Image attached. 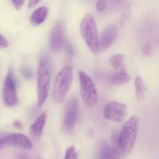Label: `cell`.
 Segmentation results:
<instances>
[{"label":"cell","instance_id":"7402d4cb","mask_svg":"<svg viewBox=\"0 0 159 159\" xmlns=\"http://www.w3.org/2000/svg\"><path fill=\"white\" fill-rule=\"evenodd\" d=\"M16 9H20L24 3V0H11Z\"/></svg>","mask_w":159,"mask_h":159},{"label":"cell","instance_id":"277c9868","mask_svg":"<svg viewBox=\"0 0 159 159\" xmlns=\"http://www.w3.org/2000/svg\"><path fill=\"white\" fill-rule=\"evenodd\" d=\"M51 84V75L46 62L41 60L37 72V93L38 107H41L46 102Z\"/></svg>","mask_w":159,"mask_h":159},{"label":"cell","instance_id":"4fadbf2b","mask_svg":"<svg viewBox=\"0 0 159 159\" xmlns=\"http://www.w3.org/2000/svg\"><path fill=\"white\" fill-rule=\"evenodd\" d=\"M48 16V9L40 7L36 9L30 16V23L33 26H39L44 22Z\"/></svg>","mask_w":159,"mask_h":159},{"label":"cell","instance_id":"44dd1931","mask_svg":"<svg viewBox=\"0 0 159 159\" xmlns=\"http://www.w3.org/2000/svg\"><path fill=\"white\" fill-rule=\"evenodd\" d=\"M23 75L26 79H31L33 78V71L30 68H23Z\"/></svg>","mask_w":159,"mask_h":159},{"label":"cell","instance_id":"484cf974","mask_svg":"<svg viewBox=\"0 0 159 159\" xmlns=\"http://www.w3.org/2000/svg\"><path fill=\"white\" fill-rule=\"evenodd\" d=\"M13 124H14V127H15L16 128L19 129V130H22V129H23V124H22V123L20 122V121L15 120L14 121Z\"/></svg>","mask_w":159,"mask_h":159},{"label":"cell","instance_id":"ac0fdd59","mask_svg":"<svg viewBox=\"0 0 159 159\" xmlns=\"http://www.w3.org/2000/svg\"><path fill=\"white\" fill-rule=\"evenodd\" d=\"M154 48L150 43H145L141 49V54L144 57H150L153 54Z\"/></svg>","mask_w":159,"mask_h":159},{"label":"cell","instance_id":"d6986e66","mask_svg":"<svg viewBox=\"0 0 159 159\" xmlns=\"http://www.w3.org/2000/svg\"><path fill=\"white\" fill-rule=\"evenodd\" d=\"M64 159H78L75 148L74 146H71L67 149Z\"/></svg>","mask_w":159,"mask_h":159},{"label":"cell","instance_id":"2e32d148","mask_svg":"<svg viewBox=\"0 0 159 159\" xmlns=\"http://www.w3.org/2000/svg\"><path fill=\"white\" fill-rule=\"evenodd\" d=\"M100 159H120V156L116 149L107 147L102 151Z\"/></svg>","mask_w":159,"mask_h":159},{"label":"cell","instance_id":"8992f818","mask_svg":"<svg viewBox=\"0 0 159 159\" xmlns=\"http://www.w3.org/2000/svg\"><path fill=\"white\" fill-rule=\"evenodd\" d=\"M102 114L108 120L122 123L127 116V107L121 102H110L105 106Z\"/></svg>","mask_w":159,"mask_h":159},{"label":"cell","instance_id":"9a60e30c","mask_svg":"<svg viewBox=\"0 0 159 159\" xmlns=\"http://www.w3.org/2000/svg\"><path fill=\"white\" fill-rule=\"evenodd\" d=\"M130 76L125 71H120L115 73L111 78V83L115 85H124L130 82Z\"/></svg>","mask_w":159,"mask_h":159},{"label":"cell","instance_id":"ffe728a7","mask_svg":"<svg viewBox=\"0 0 159 159\" xmlns=\"http://www.w3.org/2000/svg\"><path fill=\"white\" fill-rule=\"evenodd\" d=\"M107 4V0H98L96 2V9L99 12H102L106 9Z\"/></svg>","mask_w":159,"mask_h":159},{"label":"cell","instance_id":"5bb4252c","mask_svg":"<svg viewBox=\"0 0 159 159\" xmlns=\"http://www.w3.org/2000/svg\"><path fill=\"white\" fill-rule=\"evenodd\" d=\"M135 92H136V96L138 100L141 101L145 98V93L147 92V87L144 84V81L141 77H137L134 81Z\"/></svg>","mask_w":159,"mask_h":159},{"label":"cell","instance_id":"8fae6325","mask_svg":"<svg viewBox=\"0 0 159 159\" xmlns=\"http://www.w3.org/2000/svg\"><path fill=\"white\" fill-rule=\"evenodd\" d=\"M65 43V29L61 23H57L51 33V47L53 51H57L63 48Z\"/></svg>","mask_w":159,"mask_h":159},{"label":"cell","instance_id":"cb8c5ba5","mask_svg":"<svg viewBox=\"0 0 159 159\" xmlns=\"http://www.w3.org/2000/svg\"><path fill=\"white\" fill-rule=\"evenodd\" d=\"M16 159H31L30 157L25 153H19L16 156Z\"/></svg>","mask_w":159,"mask_h":159},{"label":"cell","instance_id":"603a6c76","mask_svg":"<svg viewBox=\"0 0 159 159\" xmlns=\"http://www.w3.org/2000/svg\"><path fill=\"white\" fill-rule=\"evenodd\" d=\"M8 46H9L8 40L2 34H0V48H6Z\"/></svg>","mask_w":159,"mask_h":159},{"label":"cell","instance_id":"5b68a950","mask_svg":"<svg viewBox=\"0 0 159 159\" xmlns=\"http://www.w3.org/2000/svg\"><path fill=\"white\" fill-rule=\"evenodd\" d=\"M80 92L84 104L88 107H93L97 102L98 94L96 85L93 79L84 71L79 73Z\"/></svg>","mask_w":159,"mask_h":159},{"label":"cell","instance_id":"6da1fadb","mask_svg":"<svg viewBox=\"0 0 159 159\" xmlns=\"http://www.w3.org/2000/svg\"><path fill=\"white\" fill-rule=\"evenodd\" d=\"M139 127V120L132 116L123 125L118 138V147L121 153L127 155L131 152L135 145Z\"/></svg>","mask_w":159,"mask_h":159},{"label":"cell","instance_id":"d4e9b609","mask_svg":"<svg viewBox=\"0 0 159 159\" xmlns=\"http://www.w3.org/2000/svg\"><path fill=\"white\" fill-rule=\"evenodd\" d=\"M40 0H29V3H28V6L30 8H34V6H37Z\"/></svg>","mask_w":159,"mask_h":159},{"label":"cell","instance_id":"9c48e42d","mask_svg":"<svg viewBox=\"0 0 159 159\" xmlns=\"http://www.w3.org/2000/svg\"><path fill=\"white\" fill-rule=\"evenodd\" d=\"M79 112H78L77 99H72L69 101L65 110L64 116V125L65 128L71 130L75 125L78 120Z\"/></svg>","mask_w":159,"mask_h":159},{"label":"cell","instance_id":"7a4b0ae2","mask_svg":"<svg viewBox=\"0 0 159 159\" xmlns=\"http://www.w3.org/2000/svg\"><path fill=\"white\" fill-rule=\"evenodd\" d=\"M73 71L70 66H65L56 75L53 85L51 99L54 102H62L66 97L67 93L72 82Z\"/></svg>","mask_w":159,"mask_h":159},{"label":"cell","instance_id":"4316f807","mask_svg":"<svg viewBox=\"0 0 159 159\" xmlns=\"http://www.w3.org/2000/svg\"><path fill=\"white\" fill-rule=\"evenodd\" d=\"M38 159H42V158H38Z\"/></svg>","mask_w":159,"mask_h":159},{"label":"cell","instance_id":"e0dca14e","mask_svg":"<svg viewBox=\"0 0 159 159\" xmlns=\"http://www.w3.org/2000/svg\"><path fill=\"white\" fill-rule=\"evenodd\" d=\"M124 56L123 54H114L110 58V64L115 70H120L123 67Z\"/></svg>","mask_w":159,"mask_h":159},{"label":"cell","instance_id":"30bf717a","mask_svg":"<svg viewBox=\"0 0 159 159\" xmlns=\"http://www.w3.org/2000/svg\"><path fill=\"white\" fill-rule=\"evenodd\" d=\"M118 34V28L116 25L112 24L107 26L99 38V50H107L116 40Z\"/></svg>","mask_w":159,"mask_h":159},{"label":"cell","instance_id":"7c38bea8","mask_svg":"<svg viewBox=\"0 0 159 159\" xmlns=\"http://www.w3.org/2000/svg\"><path fill=\"white\" fill-rule=\"evenodd\" d=\"M47 120V114L45 112L42 113L40 116L37 117V119L33 123L32 125L30 126V133L33 137L36 138H40L43 132V127H44L45 123Z\"/></svg>","mask_w":159,"mask_h":159},{"label":"cell","instance_id":"ba28073f","mask_svg":"<svg viewBox=\"0 0 159 159\" xmlns=\"http://www.w3.org/2000/svg\"><path fill=\"white\" fill-rule=\"evenodd\" d=\"M2 99L5 105L8 107H15L18 104V96L14 79L9 75L5 80L2 89Z\"/></svg>","mask_w":159,"mask_h":159},{"label":"cell","instance_id":"3957f363","mask_svg":"<svg viewBox=\"0 0 159 159\" xmlns=\"http://www.w3.org/2000/svg\"><path fill=\"white\" fill-rule=\"evenodd\" d=\"M80 33L89 49L93 53L99 51V36L96 20L92 14H87L80 24Z\"/></svg>","mask_w":159,"mask_h":159},{"label":"cell","instance_id":"52a82bcc","mask_svg":"<svg viewBox=\"0 0 159 159\" xmlns=\"http://www.w3.org/2000/svg\"><path fill=\"white\" fill-rule=\"evenodd\" d=\"M6 146H15L24 150H30L33 148V144L24 134H12L0 139V150Z\"/></svg>","mask_w":159,"mask_h":159}]
</instances>
